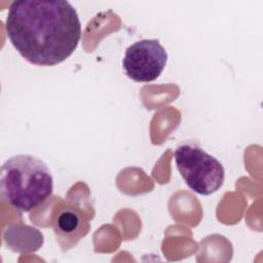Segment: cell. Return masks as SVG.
<instances>
[{
	"mask_svg": "<svg viewBox=\"0 0 263 263\" xmlns=\"http://www.w3.org/2000/svg\"><path fill=\"white\" fill-rule=\"evenodd\" d=\"M1 195L11 206L29 212L52 193L53 178L47 164L30 154L9 157L1 167Z\"/></svg>",
	"mask_w": 263,
	"mask_h": 263,
	"instance_id": "cell-2",
	"label": "cell"
},
{
	"mask_svg": "<svg viewBox=\"0 0 263 263\" xmlns=\"http://www.w3.org/2000/svg\"><path fill=\"white\" fill-rule=\"evenodd\" d=\"M166 62L167 52L157 39H143L126 48L122 67L132 80L151 82L160 76Z\"/></svg>",
	"mask_w": 263,
	"mask_h": 263,
	"instance_id": "cell-4",
	"label": "cell"
},
{
	"mask_svg": "<svg viewBox=\"0 0 263 263\" xmlns=\"http://www.w3.org/2000/svg\"><path fill=\"white\" fill-rule=\"evenodd\" d=\"M80 219L72 211H65L58 217V227L64 233H71L79 226Z\"/></svg>",
	"mask_w": 263,
	"mask_h": 263,
	"instance_id": "cell-5",
	"label": "cell"
},
{
	"mask_svg": "<svg viewBox=\"0 0 263 263\" xmlns=\"http://www.w3.org/2000/svg\"><path fill=\"white\" fill-rule=\"evenodd\" d=\"M177 168L187 186L200 195L218 191L225 180L222 163L195 144H182L175 151Z\"/></svg>",
	"mask_w": 263,
	"mask_h": 263,
	"instance_id": "cell-3",
	"label": "cell"
},
{
	"mask_svg": "<svg viewBox=\"0 0 263 263\" xmlns=\"http://www.w3.org/2000/svg\"><path fill=\"white\" fill-rule=\"evenodd\" d=\"M5 28L17 52L29 63L43 67L67 60L81 38L78 13L65 0L13 1Z\"/></svg>",
	"mask_w": 263,
	"mask_h": 263,
	"instance_id": "cell-1",
	"label": "cell"
}]
</instances>
